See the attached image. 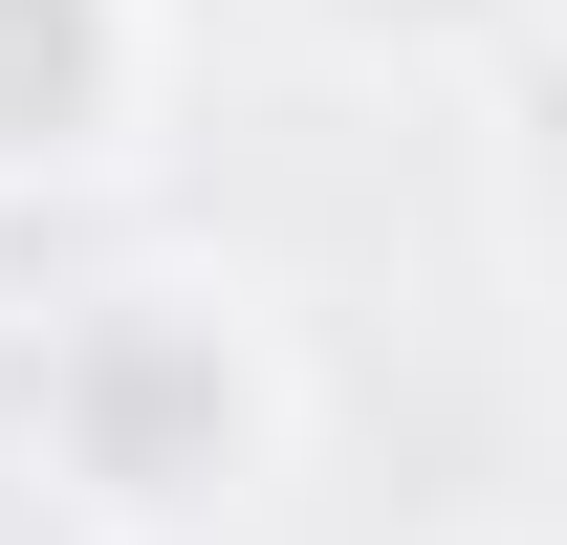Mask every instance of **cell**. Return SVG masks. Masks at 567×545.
Returning a JSON list of instances; mask_svg holds the SVG:
<instances>
[{"label":"cell","mask_w":567,"mask_h":545,"mask_svg":"<svg viewBox=\"0 0 567 545\" xmlns=\"http://www.w3.org/2000/svg\"><path fill=\"white\" fill-rule=\"evenodd\" d=\"M66 88H87V0H0V153L44 132Z\"/></svg>","instance_id":"obj_1"}]
</instances>
